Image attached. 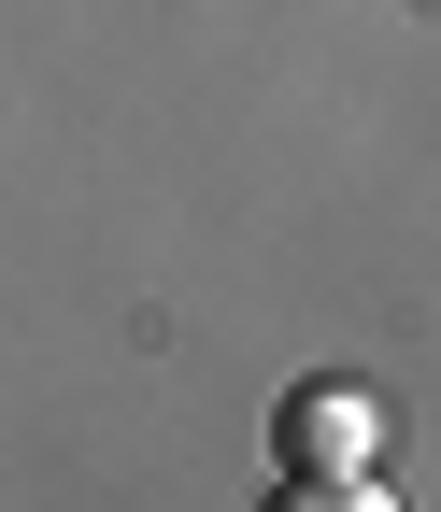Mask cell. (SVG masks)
<instances>
[{"instance_id": "1", "label": "cell", "mask_w": 441, "mask_h": 512, "mask_svg": "<svg viewBox=\"0 0 441 512\" xmlns=\"http://www.w3.org/2000/svg\"><path fill=\"white\" fill-rule=\"evenodd\" d=\"M285 456H299V470H356V456H370V399H342V384L299 399V413H285Z\"/></svg>"}, {"instance_id": "2", "label": "cell", "mask_w": 441, "mask_h": 512, "mask_svg": "<svg viewBox=\"0 0 441 512\" xmlns=\"http://www.w3.org/2000/svg\"><path fill=\"white\" fill-rule=\"evenodd\" d=\"M271 512H399V498L370 484V470H299V484H285Z\"/></svg>"}]
</instances>
